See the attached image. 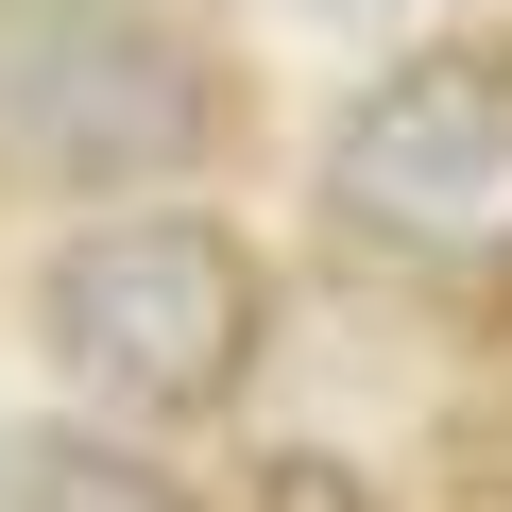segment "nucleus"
<instances>
[{
	"label": "nucleus",
	"instance_id": "obj_4",
	"mask_svg": "<svg viewBox=\"0 0 512 512\" xmlns=\"http://www.w3.org/2000/svg\"><path fill=\"white\" fill-rule=\"evenodd\" d=\"M0 512H205V495L154 478L120 427H18L0 444Z\"/></svg>",
	"mask_w": 512,
	"mask_h": 512
},
{
	"label": "nucleus",
	"instance_id": "obj_3",
	"mask_svg": "<svg viewBox=\"0 0 512 512\" xmlns=\"http://www.w3.org/2000/svg\"><path fill=\"white\" fill-rule=\"evenodd\" d=\"M222 137V69L171 0H0V154L35 188H154Z\"/></svg>",
	"mask_w": 512,
	"mask_h": 512
},
{
	"label": "nucleus",
	"instance_id": "obj_5",
	"mask_svg": "<svg viewBox=\"0 0 512 512\" xmlns=\"http://www.w3.org/2000/svg\"><path fill=\"white\" fill-rule=\"evenodd\" d=\"M222 512H393V495H376L342 444H256V461L222 478Z\"/></svg>",
	"mask_w": 512,
	"mask_h": 512
},
{
	"label": "nucleus",
	"instance_id": "obj_1",
	"mask_svg": "<svg viewBox=\"0 0 512 512\" xmlns=\"http://www.w3.org/2000/svg\"><path fill=\"white\" fill-rule=\"evenodd\" d=\"M35 325H52L69 393H103L120 427H205V410L256 393L274 274H256L239 222H205V205H137V222H86L52 274H35Z\"/></svg>",
	"mask_w": 512,
	"mask_h": 512
},
{
	"label": "nucleus",
	"instance_id": "obj_2",
	"mask_svg": "<svg viewBox=\"0 0 512 512\" xmlns=\"http://www.w3.org/2000/svg\"><path fill=\"white\" fill-rule=\"evenodd\" d=\"M325 205L393 274H444V291L512 274V35L393 52L342 103V137H325Z\"/></svg>",
	"mask_w": 512,
	"mask_h": 512
}]
</instances>
